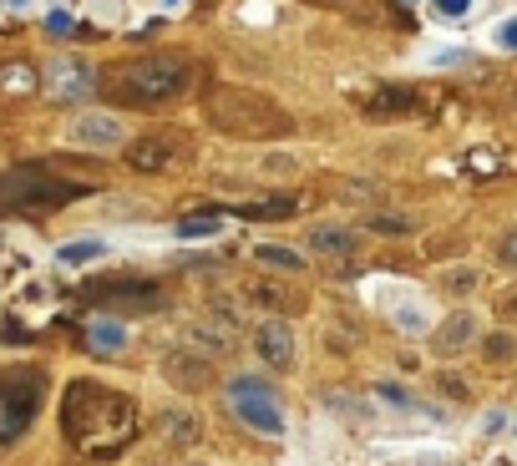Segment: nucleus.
Returning a JSON list of instances; mask_svg holds the SVG:
<instances>
[{"instance_id": "f257e3e1", "label": "nucleus", "mask_w": 517, "mask_h": 466, "mask_svg": "<svg viewBox=\"0 0 517 466\" xmlns=\"http://www.w3.org/2000/svg\"><path fill=\"white\" fill-rule=\"evenodd\" d=\"M61 426L87 456H117L137 436V406L97 380H77L61 401Z\"/></svg>"}, {"instance_id": "f03ea898", "label": "nucleus", "mask_w": 517, "mask_h": 466, "mask_svg": "<svg viewBox=\"0 0 517 466\" xmlns=\"http://www.w3.org/2000/svg\"><path fill=\"white\" fill-rule=\"evenodd\" d=\"M102 92L117 102V107H158V102H173L188 92L193 82V66L183 56H132V61H112L102 76Z\"/></svg>"}, {"instance_id": "7ed1b4c3", "label": "nucleus", "mask_w": 517, "mask_h": 466, "mask_svg": "<svg viewBox=\"0 0 517 466\" xmlns=\"http://www.w3.org/2000/svg\"><path fill=\"white\" fill-rule=\"evenodd\" d=\"M203 117L224 137H279V132H289V112L279 102L249 92V87H213L203 97Z\"/></svg>"}, {"instance_id": "20e7f679", "label": "nucleus", "mask_w": 517, "mask_h": 466, "mask_svg": "<svg viewBox=\"0 0 517 466\" xmlns=\"http://www.w3.org/2000/svg\"><path fill=\"white\" fill-rule=\"evenodd\" d=\"M82 193H87V183H66L46 163H21V168L0 173V208H61Z\"/></svg>"}, {"instance_id": "39448f33", "label": "nucleus", "mask_w": 517, "mask_h": 466, "mask_svg": "<svg viewBox=\"0 0 517 466\" xmlns=\"http://www.w3.org/2000/svg\"><path fill=\"white\" fill-rule=\"evenodd\" d=\"M229 411H234V421H244L259 436H284V406L269 391V380H254V375L229 380Z\"/></svg>"}, {"instance_id": "423d86ee", "label": "nucleus", "mask_w": 517, "mask_h": 466, "mask_svg": "<svg viewBox=\"0 0 517 466\" xmlns=\"http://www.w3.org/2000/svg\"><path fill=\"white\" fill-rule=\"evenodd\" d=\"M41 406V375L36 370H6L0 375V446H11Z\"/></svg>"}, {"instance_id": "0eeeda50", "label": "nucleus", "mask_w": 517, "mask_h": 466, "mask_svg": "<svg viewBox=\"0 0 517 466\" xmlns=\"http://www.w3.org/2000/svg\"><path fill=\"white\" fill-rule=\"evenodd\" d=\"M122 158H127L132 173H173L188 158V137L173 132V127H158V132H147V137H132Z\"/></svg>"}, {"instance_id": "6e6552de", "label": "nucleus", "mask_w": 517, "mask_h": 466, "mask_svg": "<svg viewBox=\"0 0 517 466\" xmlns=\"http://www.w3.org/2000/svg\"><path fill=\"white\" fill-rule=\"evenodd\" d=\"M66 142L71 147H92V152H117L127 142V127L117 112H77L66 127Z\"/></svg>"}, {"instance_id": "1a4fd4ad", "label": "nucleus", "mask_w": 517, "mask_h": 466, "mask_svg": "<svg viewBox=\"0 0 517 466\" xmlns=\"http://www.w3.org/2000/svg\"><path fill=\"white\" fill-rule=\"evenodd\" d=\"M158 370H163V380L173 385V391H208L213 385V365L198 350H163Z\"/></svg>"}, {"instance_id": "9d476101", "label": "nucleus", "mask_w": 517, "mask_h": 466, "mask_svg": "<svg viewBox=\"0 0 517 466\" xmlns=\"http://www.w3.org/2000/svg\"><path fill=\"white\" fill-rule=\"evenodd\" d=\"M254 350H259V360L269 370H289L294 365V330H289V320H264L254 330Z\"/></svg>"}, {"instance_id": "9b49d317", "label": "nucleus", "mask_w": 517, "mask_h": 466, "mask_svg": "<svg viewBox=\"0 0 517 466\" xmlns=\"http://www.w3.org/2000/svg\"><path fill=\"white\" fill-rule=\"evenodd\" d=\"M46 92H51L56 102H82V97H92L97 87H92V71H87L82 61L61 56V61L51 66V76H46Z\"/></svg>"}, {"instance_id": "f8f14e48", "label": "nucleus", "mask_w": 517, "mask_h": 466, "mask_svg": "<svg viewBox=\"0 0 517 466\" xmlns=\"http://www.w3.org/2000/svg\"><path fill=\"white\" fill-rule=\"evenodd\" d=\"M310 249L320 259H350L360 249V239H355V228H345V223H315L310 228Z\"/></svg>"}, {"instance_id": "ddd939ff", "label": "nucleus", "mask_w": 517, "mask_h": 466, "mask_svg": "<svg viewBox=\"0 0 517 466\" xmlns=\"http://www.w3.org/2000/svg\"><path fill=\"white\" fill-rule=\"evenodd\" d=\"M92 299H102V304H122V309H153V304H163V294H158V284H97L92 289Z\"/></svg>"}, {"instance_id": "4468645a", "label": "nucleus", "mask_w": 517, "mask_h": 466, "mask_svg": "<svg viewBox=\"0 0 517 466\" xmlns=\"http://www.w3.org/2000/svg\"><path fill=\"white\" fill-rule=\"evenodd\" d=\"M158 431H163V441H173V446H198V441H203V421H198V411H188V406H168V411L158 416Z\"/></svg>"}, {"instance_id": "2eb2a0df", "label": "nucleus", "mask_w": 517, "mask_h": 466, "mask_svg": "<svg viewBox=\"0 0 517 466\" xmlns=\"http://www.w3.org/2000/svg\"><path fill=\"white\" fill-rule=\"evenodd\" d=\"M472 340H477V315L457 309V315H447V320H441V330H436V355H462Z\"/></svg>"}, {"instance_id": "dca6fc26", "label": "nucleus", "mask_w": 517, "mask_h": 466, "mask_svg": "<svg viewBox=\"0 0 517 466\" xmlns=\"http://www.w3.org/2000/svg\"><path fill=\"white\" fill-rule=\"evenodd\" d=\"M127 340H132V335H127V325H122V320H112V315H102V320H92V325H87V345H92L97 355H122V350H127Z\"/></svg>"}, {"instance_id": "f3484780", "label": "nucleus", "mask_w": 517, "mask_h": 466, "mask_svg": "<svg viewBox=\"0 0 517 466\" xmlns=\"http://www.w3.org/2000/svg\"><path fill=\"white\" fill-rule=\"evenodd\" d=\"M193 340H203L213 355H229V350L239 345V335H234V320H224V315H208V320H198V325H193Z\"/></svg>"}, {"instance_id": "a211bd4d", "label": "nucleus", "mask_w": 517, "mask_h": 466, "mask_svg": "<svg viewBox=\"0 0 517 466\" xmlns=\"http://www.w3.org/2000/svg\"><path fill=\"white\" fill-rule=\"evenodd\" d=\"M107 254V239H97V233H82V239H66L61 249H56V259L66 264V269H82V264H97Z\"/></svg>"}, {"instance_id": "6ab92c4d", "label": "nucleus", "mask_w": 517, "mask_h": 466, "mask_svg": "<svg viewBox=\"0 0 517 466\" xmlns=\"http://www.w3.org/2000/svg\"><path fill=\"white\" fill-rule=\"evenodd\" d=\"M254 259H259V264H269V269H279V274H305V254L279 249V244H259V249H254Z\"/></svg>"}, {"instance_id": "aec40b11", "label": "nucleus", "mask_w": 517, "mask_h": 466, "mask_svg": "<svg viewBox=\"0 0 517 466\" xmlns=\"http://www.w3.org/2000/svg\"><path fill=\"white\" fill-rule=\"evenodd\" d=\"M365 228L401 239V233H416V218H411V213H365Z\"/></svg>"}, {"instance_id": "412c9836", "label": "nucleus", "mask_w": 517, "mask_h": 466, "mask_svg": "<svg viewBox=\"0 0 517 466\" xmlns=\"http://www.w3.org/2000/svg\"><path fill=\"white\" fill-rule=\"evenodd\" d=\"M0 92H6V97L36 92V71L31 66H0Z\"/></svg>"}, {"instance_id": "4be33fe9", "label": "nucleus", "mask_w": 517, "mask_h": 466, "mask_svg": "<svg viewBox=\"0 0 517 466\" xmlns=\"http://www.w3.org/2000/svg\"><path fill=\"white\" fill-rule=\"evenodd\" d=\"M259 173L264 178H294V173H300V158H294V152H264Z\"/></svg>"}, {"instance_id": "5701e85b", "label": "nucleus", "mask_w": 517, "mask_h": 466, "mask_svg": "<svg viewBox=\"0 0 517 466\" xmlns=\"http://www.w3.org/2000/svg\"><path fill=\"white\" fill-rule=\"evenodd\" d=\"M396 330H401V335H426V330H431V315H426L421 304H401V309H396Z\"/></svg>"}, {"instance_id": "b1692460", "label": "nucleus", "mask_w": 517, "mask_h": 466, "mask_svg": "<svg viewBox=\"0 0 517 466\" xmlns=\"http://www.w3.org/2000/svg\"><path fill=\"white\" fill-rule=\"evenodd\" d=\"M213 233H224V218H213V213L183 218V223H178V239H213Z\"/></svg>"}, {"instance_id": "393cba45", "label": "nucleus", "mask_w": 517, "mask_h": 466, "mask_svg": "<svg viewBox=\"0 0 517 466\" xmlns=\"http://www.w3.org/2000/svg\"><path fill=\"white\" fill-rule=\"evenodd\" d=\"M244 213L249 218H294L300 208H294V198H264V203H249Z\"/></svg>"}, {"instance_id": "a878e982", "label": "nucleus", "mask_w": 517, "mask_h": 466, "mask_svg": "<svg viewBox=\"0 0 517 466\" xmlns=\"http://www.w3.org/2000/svg\"><path fill=\"white\" fill-rule=\"evenodd\" d=\"M431 11H436L441 21H467V16L477 11V0H431Z\"/></svg>"}, {"instance_id": "bb28decb", "label": "nucleus", "mask_w": 517, "mask_h": 466, "mask_svg": "<svg viewBox=\"0 0 517 466\" xmlns=\"http://www.w3.org/2000/svg\"><path fill=\"white\" fill-rule=\"evenodd\" d=\"M441 289H452V294L477 289V269H447V274H441Z\"/></svg>"}, {"instance_id": "cd10ccee", "label": "nucleus", "mask_w": 517, "mask_h": 466, "mask_svg": "<svg viewBox=\"0 0 517 466\" xmlns=\"http://www.w3.org/2000/svg\"><path fill=\"white\" fill-rule=\"evenodd\" d=\"M512 355H517V340H512V335H507V330H502V335H492V340H487V360H512Z\"/></svg>"}, {"instance_id": "c85d7f7f", "label": "nucleus", "mask_w": 517, "mask_h": 466, "mask_svg": "<svg viewBox=\"0 0 517 466\" xmlns=\"http://www.w3.org/2000/svg\"><path fill=\"white\" fill-rule=\"evenodd\" d=\"M497 259H502L507 269H517V228H507V233H502V244H497Z\"/></svg>"}, {"instance_id": "c756f323", "label": "nucleus", "mask_w": 517, "mask_h": 466, "mask_svg": "<svg viewBox=\"0 0 517 466\" xmlns=\"http://www.w3.org/2000/svg\"><path fill=\"white\" fill-rule=\"evenodd\" d=\"M492 41H497L502 51H517V21H502V26L492 31Z\"/></svg>"}, {"instance_id": "7c9ffc66", "label": "nucleus", "mask_w": 517, "mask_h": 466, "mask_svg": "<svg viewBox=\"0 0 517 466\" xmlns=\"http://www.w3.org/2000/svg\"><path fill=\"white\" fill-rule=\"evenodd\" d=\"M381 401H391V406H411V396L401 391V385H381V391H376Z\"/></svg>"}, {"instance_id": "2f4dec72", "label": "nucleus", "mask_w": 517, "mask_h": 466, "mask_svg": "<svg viewBox=\"0 0 517 466\" xmlns=\"http://www.w3.org/2000/svg\"><path fill=\"white\" fill-rule=\"evenodd\" d=\"M406 102H411L406 92H381V97H376L371 107H406Z\"/></svg>"}, {"instance_id": "473e14b6", "label": "nucleus", "mask_w": 517, "mask_h": 466, "mask_svg": "<svg viewBox=\"0 0 517 466\" xmlns=\"http://www.w3.org/2000/svg\"><path fill=\"white\" fill-rule=\"evenodd\" d=\"M46 26L61 36V31H71V16H66V11H51V16H46Z\"/></svg>"}, {"instance_id": "72a5a7b5", "label": "nucleus", "mask_w": 517, "mask_h": 466, "mask_svg": "<svg viewBox=\"0 0 517 466\" xmlns=\"http://www.w3.org/2000/svg\"><path fill=\"white\" fill-rule=\"evenodd\" d=\"M163 11H173V16H178V11H183V0H163Z\"/></svg>"}, {"instance_id": "f704fd0d", "label": "nucleus", "mask_w": 517, "mask_h": 466, "mask_svg": "<svg viewBox=\"0 0 517 466\" xmlns=\"http://www.w3.org/2000/svg\"><path fill=\"white\" fill-rule=\"evenodd\" d=\"M310 6H345V0H310Z\"/></svg>"}, {"instance_id": "c9c22d12", "label": "nucleus", "mask_w": 517, "mask_h": 466, "mask_svg": "<svg viewBox=\"0 0 517 466\" xmlns=\"http://www.w3.org/2000/svg\"><path fill=\"white\" fill-rule=\"evenodd\" d=\"M188 466H208V461H188Z\"/></svg>"}]
</instances>
